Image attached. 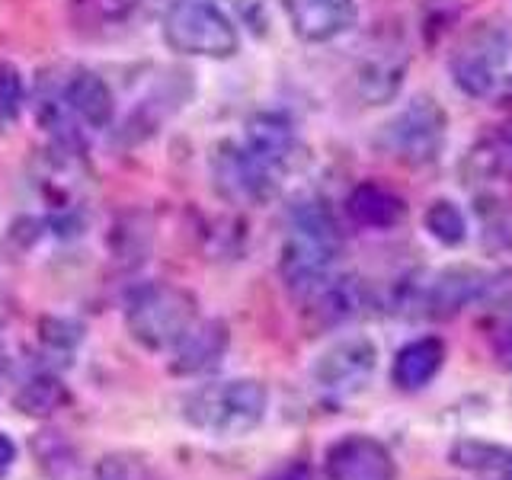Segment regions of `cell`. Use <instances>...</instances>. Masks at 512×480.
Instances as JSON below:
<instances>
[{"label": "cell", "instance_id": "cell-1", "mask_svg": "<svg viewBox=\"0 0 512 480\" xmlns=\"http://www.w3.org/2000/svg\"><path fill=\"white\" fill-rule=\"evenodd\" d=\"M343 253L340 221L327 208V202L308 199L298 202L288 215V231L279 250V276L292 295L311 292L324 282Z\"/></svg>", "mask_w": 512, "mask_h": 480}, {"label": "cell", "instance_id": "cell-2", "mask_svg": "<svg viewBox=\"0 0 512 480\" xmlns=\"http://www.w3.org/2000/svg\"><path fill=\"white\" fill-rule=\"evenodd\" d=\"M269 413V388L260 378H228L192 388L183 404V423L215 439H244L263 426Z\"/></svg>", "mask_w": 512, "mask_h": 480}, {"label": "cell", "instance_id": "cell-3", "mask_svg": "<svg viewBox=\"0 0 512 480\" xmlns=\"http://www.w3.org/2000/svg\"><path fill=\"white\" fill-rule=\"evenodd\" d=\"M199 320V301L183 285L141 282L125 298V330L148 352H170Z\"/></svg>", "mask_w": 512, "mask_h": 480}, {"label": "cell", "instance_id": "cell-4", "mask_svg": "<svg viewBox=\"0 0 512 480\" xmlns=\"http://www.w3.org/2000/svg\"><path fill=\"white\" fill-rule=\"evenodd\" d=\"M160 29L176 55L224 61L240 52V29L234 16L215 0H173Z\"/></svg>", "mask_w": 512, "mask_h": 480}, {"label": "cell", "instance_id": "cell-5", "mask_svg": "<svg viewBox=\"0 0 512 480\" xmlns=\"http://www.w3.org/2000/svg\"><path fill=\"white\" fill-rule=\"evenodd\" d=\"M506 64V26L496 20H480L458 39L452 58H448V71H452V80L464 96H471V100H496L509 84Z\"/></svg>", "mask_w": 512, "mask_h": 480}, {"label": "cell", "instance_id": "cell-6", "mask_svg": "<svg viewBox=\"0 0 512 480\" xmlns=\"http://www.w3.org/2000/svg\"><path fill=\"white\" fill-rule=\"evenodd\" d=\"M448 135V112L436 96H413L378 128L375 144L404 167L436 164Z\"/></svg>", "mask_w": 512, "mask_h": 480}, {"label": "cell", "instance_id": "cell-7", "mask_svg": "<svg viewBox=\"0 0 512 480\" xmlns=\"http://www.w3.org/2000/svg\"><path fill=\"white\" fill-rule=\"evenodd\" d=\"M378 368V343L365 333H352L330 343L311 365V381L330 397H352L365 391Z\"/></svg>", "mask_w": 512, "mask_h": 480}, {"label": "cell", "instance_id": "cell-8", "mask_svg": "<svg viewBox=\"0 0 512 480\" xmlns=\"http://www.w3.org/2000/svg\"><path fill=\"white\" fill-rule=\"evenodd\" d=\"M212 180L234 205H263L279 192V176L266 170L244 144L221 141L212 154Z\"/></svg>", "mask_w": 512, "mask_h": 480}, {"label": "cell", "instance_id": "cell-9", "mask_svg": "<svg viewBox=\"0 0 512 480\" xmlns=\"http://www.w3.org/2000/svg\"><path fill=\"white\" fill-rule=\"evenodd\" d=\"M324 480H397V461L381 439L346 432L327 445Z\"/></svg>", "mask_w": 512, "mask_h": 480}, {"label": "cell", "instance_id": "cell-10", "mask_svg": "<svg viewBox=\"0 0 512 480\" xmlns=\"http://www.w3.org/2000/svg\"><path fill=\"white\" fill-rule=\"evenodd\" d=\"M490 285V272L477 269V266H448L442 272H436L426 288L420 292V308L426 317L436 320H452L458 317L464 308L484 301Z\"/></svg>", "mask_w": 512, "mask_h": 480}, {"label": "cell", "instance_id": "cell-11", "mask_svg": "<svg viewBox=\"0 0 512 480\" xmlns=\"http://www.w3.org/2000/svg\"><path fill=\"white\" fill-rule=\"evenodd\" d=\"M292 32L308 45H324L346 36L359 20L356 0H282Z\"/></svg>", "mask_w": 512, "mask_h": 480}, {"label": "cell", "instance_id": "cell-12", "mask_svg": "<svg viewBox=\"0 0 512 480\" xmlns=\"http://www.w3.org/2000/svg\"><path fill=\"white\" fill-rule=\"evenodd\" d=\"M231 346V330L224 320L208 317V320H196L180 343L170 349V372L176 378H199L215 372V368L224 362Z\"/></svg>", "mask_w": 512, "mask_h": 480}, {"label": "cell", "instance_id": "cell-13", "mask_svg": "<svg viewBox=\"0 0 512 480\" xmlns=\"http://www.w3.org/2000/svg\"><path fill=\"white\" fill-rule=\"evenodd\" d=\"M304 301V317L311 320L317 330H333L349 324L365 308V285L356 276H330L317 282L311 292L301 295Z\"/></svg>", "mask_w": 512, "mask_h": 480}, {"label": "cell", "instance_id": "cell-14", "mask_svg": "<svg viewBox=\"0 0 512 480\" xmlns=\"http://www.w3.org/2000/svg\"><path fill=\"white\" fill-rule=\"evenodd\" d=\"M244 148L282 180V173L292 164L298 151V132L282 112H253L244 125Z\"/></svg>", "mask_w": 512, "mask_h": 480}, {"label": "cell", "instance_id": "cell-15", "mask_svg": "<svg viewBox=\"0 0 512 480\" xmlns=\"http://www.w3.org/2000/svg\"><path fill=\"white\" fill-rule=\"evenodd\" d=\"M61 100L71 109L77 125H87L93 132H103L116 119V93L106 84V77H100L90 68H80L68 77V84L61 90Z\"/></svg>", "mask_w": 512, "mask_h": 480}, {"label": "cell", "instance_id": "cell-16", "mask_svg": "<svg viewBox=\"0 0 512 480\" xmlns=\"http://www.w3.org/2000/svg\"><path fill=\"white\" fill-rule=\"evenodd\" d=\"M448 359V346L442 336H416V340L404 343L394 352L391 362V381L397 391H423L429 388L436 375L442 372V365Z\"/></svg>", "mask_w": 512, "mask_h": 480}, {"label": "cell", "instance_id": "cell-17", "mask_svg": "<svg viewBox=\"0 0 512 480\" xmlns=\"http://www.w3.org/2000/svg\"><path fill=\"white\" fill-rule=\"evenodd\" d=\"M346 215H349V221H356L359 228L391 231L407 218V202L391 186L375 183V180H362V183H356L349 189Z\"/></svg>", "mask_w": 512, "mask_h": 480}, {"label": "cell", "instance_id": "cell-18", "mask_svg": "<svg viewBox=\"0 0 512 480\" xmlns=\"http://www.w3.org/2000/svg\"><path fill=\"white\" fill-rule=\"evenodd\" d=\"M464 180L512 183V125H496L480 135L464 154Z\"/></svg>", "mask_w": 512, "mask_h": 480}, {"label": "cell", "instance_id": "cell-19", "mask_svg": "<svg viewBox=\"0 0 512 480\" xmlns=\"http://www.w3.org/2000/svg\"><path fill=\"white\" fill-rule=\"evenodd\" d=\"M404 74H407V64L400 58L391 55H381L365 61V68L359 71V93L368 106H381V103H391L394 96L404 87Z\"/></svg>", "mask_w": 512, "mask_h": 480}, {"label": "cell", "instance_id": "cell-20", "mask_svg": "<svg viewBox=\"0 0 512 480\" xmlns=\"http://www.w3.org/2000/svg\"><path fill=\"white\" fill-rule=\"evenodd\" d=\"M64 404H68V388L52 372H39L26 378L13 394V407L26 416H52Z\"/></svg>", "mask_w": 512, "mask_h": 480}, {"label": "cell", "instance_id": "cell-21", "mask_svg": "<svg viewBox=\"0 0 512 480\" xmlns=\"http://www.w3.org/2000/svg\"><path fill=\"white\" fill-rule=\"evenodd\" d=\"M423 228L436 244L455 250L468 240V215L461 212V205L452 199H432L423 212Z\"/></svg>", "mask_w": 512, "mask_h": 480}, {"label": "cell", "instance_id": "cell-22", "mask_svg": "<svg viewBox=\"0 0 512 480\" xmlns=\"http://www.w3.org/2000/svg\"><path fill=\"white\" fill-rule=\"evenodd\" d=\"M509 455V448L487 442V439H458L448 448V464L468 474H490L503 471V461Z\"/></svg>", "mask_w": 512, "mask_h": 480}, {"label": "cell", "instance_id": "cell-23", "mask_svg": "<svg viewBox=\"0 0 512 480\" xmlns=\"http://www.w3.org/2000/svg\"><path fill=\"white\" fill-rule=\"evenodd\" d=\"M26 106V80L13 61H0V125H13Z\"/></svg>", "mask_w": 512, "mask_h": 480}, {"label": "cell", "instance_id": "cell-24", "mask_svg": "<svg viewBox=\"0 0 512 480\" xmlns=\"http://www.w3.org/2000/svg\"><path fill=\"white\" fill-rule=\"evenodd\" d=\"M80 340H84V330L68 317H42L39 320V343L48 352H55V356H71V352L80 346Z\"/></svg>", "mask_w": 512, "mask_h": 480}, {"label": "cell", "instance_id": "cell-25", "mask_svg": "<svg viewBox=\"0 0 512 480\" xmlns=\"http://www.w3.org/2000/svg\"><path fill=\"white\" fill-rule=\"evenodd\" d=\"M138 4L141 0H74V10L80 13V20L84 23L112 26V23L128 20Z\"/></svg>", "mask_w": 512, "mask_h": 480}, {"label": "cell", "instance_id": "cell-26", "mask_svg": "<svg viewBox=\"0 0 512 480\" xmlns=\"http://www.w3.org/2000/svg\"><path fill=\"white\" fill-rule=\"evenodd\" d=\"M90 480H138L132 461L122 458V455H106L93 464Z\"/></svg>", "mask_w": 512, "mask_h": 480}, {"label": "cell", "instance_id": "cell-27", "mask_svg": "<svg viewBox=\"0 0 512 480\" xmlns=\"http://www.w3.org/2000/svg\"><path fill=\"white\" fill-rule=\"evenodd\" d=\"M16 461H20V448H16L13 436H7V432L0 429V480L10 477V471L16 468Z\"/></svg>", "mask_w": 512, "mask_h": 480}, {"label": "cell", "instance_id": "cell-28", "mask_svg": "<svg viewBox=\"0 0 512 480\" xmlns=\"http://www.w3.org/2000/svg\"><path fill=\"white\" fill-rule=\"evenodd\" d=\"M266 480H317V477H314V471H311V464L292 461V464H282L279 471H272Z\"/></svg>", "mask_w": 512, "mask_h": 480}, {"label": "cell", "instance_id": "cell-29", "mask_svg": "<svg viewBox=\"0 0 512 480\" xmlns=\"http://www.w3.org/2000/svg\"><path fill=\"white\" fill-rule=\"evenodd\" d=\"M496 356H500V362L506 368H512V324L503 330V340H500V349H496Z\"/></svg>", "mask_w": 512, "mask_h": 480}, {"label": "cell", "instance_id": "cell-30", "mask_svg": "<svg viewBox=\"0 0 512 480\" xmlns=\"http://www.w3.org/2000/svg\"><path fill=\"white\" fill-rule=\"evenodd\" d=\"M503 477L512 480V448H509V455H506V461H503Z\"/></svg>", "mask_w": 512, "mask_h": 480}]
</instances>
